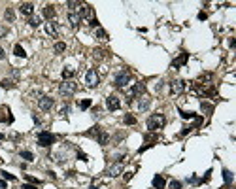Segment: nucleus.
Masks as SVG:
<instances>
[{
    "mask_svg": "<svg viewBox=\"0 0 236 189\" xmlns=\"http://www.w3.org/2000/svg\"><path fill=\"white\" fill-rule=\"evenodd\" d=\"M127 83H130V72L129 70H121V72L113 78V85L115 87H125Z\"/></svg>",
    "mask_w": 236,
    "mask_h": 189,
    "instance_id": "nucleus-5",
    "label": "nucleus"
},
{
    "mask_svg": "<svg viewBox=\"0 0 236 189\" xmlns=\"http://www.w3.org/2000/svg\"><path fill=\"white\" fill-rule=\"evenodd\" d=\"M106 106H108V110H111V112H115V110H119V106H121V102H119V99L115 97V94H110V97L106 99Z\"/></svg>",
    "mask_w": 236,
    "mask_h": 189,
    "instance_id": "nucleus-9",
    "label": "nucleus"
},
{
    "mask_svg": "<svg viewBox=\"0 0 236 189\" xmlns=\"http://www.w3.org/2000/svg\"><path fill=\"white\" fill-rule=\"evenodd\" d=\"M144 138H146V140H148V142H157V140H159V138H157V136H155V134H146V136H144Z\"/></svg>",
    "mask_w": 236,
    "mask_h": 189,
    "instance_id": "nucleus-40",
    "label": "nucleus"
},
{
    "mask_svg": "<svg viewBox=\"0 0 236 189\" xmlns=\"http://www.w3.org/2000/svg\"><path fill=\"white\" fill-rule=\"evenodd\" d=\"M200 106H202V112H204V113H211V112H214V106L208 104V102H202Z\"/></svg>",
    "mask_w": 236,
    "mask_h": 189,
    "instance_id": "nucleus-28",
    "label": "nucleus"
},
{
    "mask_svg": "<svg viewBox=\"0 0 236 189\" xmlns=\"http://www.w3.org/2000/svg\"><path fill=\"white\" fill-rule=\"evenodd\" d=\"M45 30L49 32L51 36H57V34H59V29H57V23L49 21V23H47V25H45Z\"/></svg>",
    "mask_w": 236,
    "mask_h": 189,
    "instance_id": "nucleus-19",
    "label": "nucleus"
},
{
    "mask_svg": "<svg viewBox=\"0 0 236 189\" xmlns=\"http://www.w3.org/2000/svg\"><path fill=\"white\" fill-rule=\"evenodd\" d=\"M210 178H211V170H208V172L204 174V178H202L198 183H206V182H210Z\"/></svg>",
    "mask_w": 236,
    "mask_h": 189,
    "instance_id": "nucleus-37",
    "label": "nucleus"
},
{
    "mask_svg": "<svg viewBox=\"0 0 236 189\" xmlns=\"http://www.w3.org/2000/svg\"><path fill=\"white\" fill-rule=\"evenodd\" d=\"M183 89H185V81H183V80H174V81L170 83V91H172L174 94L183 93Z\"/></svg>",
    "mask_w": 236,
    "mask_h": 189,
    "instance_id": "nucleus-11",
    "label": "nucleus"
},
{
    "mask_svg": "<svg viewBox=\"0 0 236 189\" xmlns=\"http://www.w3.org/2000/svg\"><path fill=\"white\" fill-rule=\"evenodd\" d=\"M76 91H78V85H76L72 80H64V81L59 85V93L62 94V97H66V99H68V97H72Z\"/></svg>",
    "mask_w": 236,
    "mask_h": 189,
    "instance_id": "nucleus-2",
    "label": "nucleus"
},
{
    "mask_svg": "<svg viewBox=\"0 0 236 189\" xmlns=\"http://www.w3.org/2000/svg\"><path fill=\"white\" fill-rule=\"evenodd\" d=\"M0 174H2V178H4V180H10V182H13V180H15V176H13V174H10V172H6V170H2Z\"/></svg>",
    "mask_w": 236,
    "mask_h": 189,
    "instance_id": "nucleus-34",
    "label": "nucleus"
},
{
    "mask_svg": "<svg viewBox=\"0 0 236 189\" xmlns=\"http://www.w3.org/2000/svg\"><path fill=\"white\" fill-rule=\"evenodd\" d=\"M19 10H21L23 15H29V17H30V15L34 13V4H30V2H23Z\"/></svg>",
    "mask_w": 236,
    "mask_h": 189,
    "instance_id": "nucleus-16",
    "label": "nucleus"
},
{
    "mask_svg": "<svg viewBox=\"0 0 236 189\" xmlns=\"http://www.w3.org/2000/svg\"><path fill=\"white\" fill-rule=\"evenodd\" d=\"M170 187H172V189H181V182L172 180V182H170Z\"/></svg>",
    "mask_w": 236,
    "mask_h": 189,
    "instance_id": "nucleus-39",
    "label": "nucleus"
},
{
    "mask_svg": "<svg viewBox=\"0 0 236 189\" xmlns=\"http://www.w3.org/2000/svg\"><path fill=\"white\" fill-rule=\"evenodd\" d=\"M0 140H4V134H2V132H0Z\"/></svg>",
    "mask_w": 236,
    "mask_h": 189,
    "instance_id": "nucleus-48",
    "label": "nucleus"
},
{
    "mask_svg": "<svg viewBox=\"0 0 236 189\" xmlns=\"http://www.w3.org/2000/svg\"><path fill=\"white\" fill-rule=\"evenodd\" d=\"M23 189H36V185L34 183H25V185H23Z\"/></svg>",
    "mask_w": 236,
    "mask_h": 189,
    "instance_id": "nucleus-41",
    "label": "nucleus"
},
{
    "mask_svg": "<svg viewBox=\"0 0 236 189\" xmlns=\"http://www.w3.org/2000/svg\"><path fill=\"white\" fill-rule=\"evenodd\" d=\"M123 161H117L115 164H111L110 167V170H108V176H111V178H115V176H119L121 172H123Z\"/></svg>",
    "mask_w": 236,
    "mask_h": 189,
    "instance_id": "nucleus-10",
    "label": "nucleus"
},
{
    "mask_svg": "<svg viewBox=\"0 0 236 189\" xmlns=\"http://www.w3.org/2000/svg\"><path fill=\"white\" fill-rule=\"evenodd\" d=\"M79 17H81V19H87V21L94 19V10H93V6H91V4H81V8H79Z\"/></svg>",
    "mask_w": 236,
    "mask_h": 189,
    "instance_id": "nucleus-7",
    "label": "nucleus"
},
{
    "mask_svg": "<svg viewBox=\"0 0 236 189\" xmlns=\"http://www.w3.org/2000/svg\"><path fill=\"white\" fill-rule=\"evenodd\" d=\"M29 25H30V27H38V25H40V17H30V19H29Z\"/></svg>",
    "mask_w": 236,
    "mask_h": 189,
    "instance_id": "nucleus-35",
    "label": "nucleus"
},
{
    "mask_svg": "<svg viewBox=\"0 0 236 189\" xmlns=\"http://www.w3.org/2000/svg\"><path fill=\"white\" fill-rule=\"evenodd\" d=\"M100 132V127H93L91 131H87L85 132V136H94V138H97V134Z\"/></svg>",
    "mask_w": 236,
    "mask_h": 189,
    "instance_id": "nucleus-31",
    "label": "nucleus"
},
{
    "mask_svg": "<svg viewBox=\"0 0 236 189\" xmlns=\"http://www.w3.org/2000/svg\"><path fill=\"white\" fill-rule=\"evenodd\" d=\"M91 189H98V187H91Z\"/></svg>",
    "mask_w": 236,
    "mask_h": 189,
    "instance_id": "nucleus-49",
    "label": "nucleus"
},
{
    "mask_svg": "<svg viewBox=\"0 0 236 189\" xmlns=\"http://www.w3.org/2000/svg\"><path fill=\"white\" fill-rule=\"evenodd\" d=\"M4 57H6V53H4V49H2V47H0V61H2Z\"/></svg>",
    "mask_w": 236,
    "mask_h": 189,
    "instance_id": "nucleus-46",
    "label": "nucleus"
},
{
    "mask_svg": "<svg viewBox=\"0 0 236 189\" xmlns=\"http://www.w3.org/2000/svg\"><path fill=\"white\" fill-rule=\"evenodd\" d=\"M53 104H55V100H53L51 97H42V99L38 100V106H40V110H43V112H49V110L53 108Z\"/></svg>",
    "mask_w": 236,
    "mask_h": 189,
    "instance_id": "nucleus-8",
    "label": "nucleus"
},
{
    "mask_svg": "<svg viewBox=\"0 0 236 189\" xmlns=\"http://www.w3.org/2000/svg\"><path fill=\"white\" fill-rule=\"evenodd\" d=\"M0 189H6V182H0Z\"/></svg>",
    "mask_w": 236,
    "mask_h": 189,
    "instance_id": "nucleus-47",
    "label": "nucleus"
},
{
    "mask_svg": "<svg viewBox=\"0 0 236 189\" xmlns=\"http://www.w3.org/2000/svg\"><path fill=\"white\" fill-rule=\"evenodd\" d=\"M98 81H100V78H98V72L94 68H91V70H87V74H85V83H87V87H97L98 85Z\"/></svg>",
    "mask_w": 236,
    "mask_h": 189,
    "instance_id": "nucleus-6",
    "label": "nucleus"
},
{
    "mask_svg": "<svg viewBox=\"0 0 236 189\" xmlns=\"http://www.w3.org/2000/svg\"><path fill=\"white\" fill-rule=\"evenodd\" d=\"M66 6L70 8V12H74L78 8H81V2H78V0H70V2H66Z\"/></svg>",
    "mask_w": 236,
    "mask_h": 189,
    "instance_id": "nucleus-23",
    "label": "nucleus"
},
{
    "mask_svg": "<svg viewBox=\"0 0 236 189\" xmlns=\"http://www.w3.org/2000/svg\"><path fill=\"white\" fill-rule=\"evenodd\" d=\"M55 142H57V136H55V134L47 132V131L38 132V146H42V148H49L51 144H55Z\"/></svg>",
    "mask_w": 236,
    "mask_h": 189,
    "instance_id": "nucleus-3",
    "label": "nucleus"
},
{
    "mask_svg": "<svg viewBox=\"0 0 236 189\" xmlns=\"http://www.w3.org/2000/svg\"><path fill=\"white\" fill-rule=\"evenodd\" d=\"M164 123H166V119H164L162 113H153V115L148 117V121H146V125H148V129H149L151 132H155L157 129H162Z\"/></svg>",
    "mask_w": 236,
    "mask_h": 189,
    "instance_id": "nucleus-1",
    "label": "nucleus"
},
{
    "mask_svg": "<svg viewBox=\"0 0 236 189\" xmlns=\"http://www.w3.org/2000/svg\"><path fill=\"white\" fill-rule=\"evenodd\" d=\"M94 36H97L98 40H108V34H106V30H102V29H97Z\"/></svg>",
    "mask_w": 236,
    "mask_h": 189,
    "instance_id": "nucleus-27",
    "label": "nucleus"
},
{
    "mask_svg": "<svg viewBox=\"0 0 236 189\" xmlns=\"http://www.w3.org/2000/svg\"><path fill=\"white\" fill-rule=\"evenodd\" d=\"M68 21H70V27H72V29H78V27H79L81 17H79L76 12H68Z\"/></svg>",
    "mask_w": 236,
    "mask_h": 189,
    "instance_id": "nucleus-12",
    "label": "nucleus"
},
{
    "mask_svg": "<svg viewBox=\"0 0 236 189\" xmlns=\"http://www.w3.org/2000/svg\"><path fill=\"white\" fill-rule=\"evenodd\" d=\"M97 142H98L100 146H108V144H110V134H108L106 131L100 129V132L97 134Z\"/></svg>",
    "mask_w": 236,
    "mask_h": 189,
    "instance_id": "nucleus-15",
    "label": "nucleus"
},
{
    "mask_svg": "<svg viewBox=\"0 0 236 189\" xmlns=\"http://www.w3.org/2000/svg\"><path fill=\"white\" fill-rule=\"evenodd\" d=\"M206 17H208V15H206V12H200V13H198V19H200V21H204Z\"/></svg>",
    "mask_w": 236,
    "mask_h": 189,
    "instance_id": "nucleus-43",
    "label": "nucleus"
},
{
    "mask_svg": "<svg viewBox=\"0 0 236 189\" xmlns=\"http://www.w3.org/2000/svg\"><path fill=\"white\" fill-rule=\"evenodd\" d=\"M142 94H146V83L144 81H140V83H136L130 91H129V94H127V102L130 104L136 97H142Z\"/></svg>",
    "mask_w": 236,
    "mask_h": 189,
    "instance_id": "nucleus-4",
    "label": "nucleus"
},
{
    "mask_svg": "<svg viewBox=\"0 0 236 189\" xmlns=\"http://www.w3.org/2000/svg\"><path fill=\"white\" fill-rule=\"evenodd\" d=\"M13 53H15L17 57H27V53H25V49H23V45H19V44H17V45L13 47Z\"/></svg>",
    "mask_w": 236,
    "mask_h": 189,
    "instance_id": "nucleus-24",
    "label": "nucleus"
},
{
    "mask_svg": "<svg viewBox=\"0 0 236 189\" xmlns=\"http://www.w3.org/2000/svg\"><path fill=\"white\" fill-rule=\"evenodd\" d=\"M164 185H166L164 178H162L161 174H157V176L153 178V187H155V189H164Z\"/></svg>",
    "mask_w": 236,
    "mask_h": 189,
    "instance_id": "nucleus-18",
    "label": "nucleus"
},
{
    "mask_svg": "<svg viewBox=\"0 0 236 189\" xmlns=\"http://www.w3.org/2000/svg\"><path fill=\"white\" fill-rule=\"evenodd\" d=\"M223 180H225V183H227V185H230V183H232V180H234V176H232V172L225 168V170H223Z\"/></svg>",
    "mask_w": 236,
    "mask_h": 189,
    "instance_id": "nucleus-20",
    "label": "nucleus"
},
{
    "mask_svg": "<svg viewBox=\"0 0 236 189\" xmlns=\"http://www.w3.org/2000/svg\"><path fill=\"white\" fill-rule=\"evenodd\" d=\"M43 17H45L47 21H53V17H55V6H53V4H47V6L43 8Z\"/></svg>",
    "mask_w": 236,
    "mask_h": 189,
    "instance_id": "nucleus-17",
    "label": "nucleus"
},
{
    "mask_svg": "<svg viewBox=\"0 0 236 189\" xmlns=\"http://www.w3.org/2000/svg\"><path fill=\"white\" fill-rule=\"evenodd\" d=\"M187 61H189V53H181L178 59H174V61H172V68H179V66L187 64Z\"/></svg>",
    "mask_w": 236,
    "mask_h": 189,
    "instance_id": "nucleus-14",
    "label": "nucleus"
},
{
    "mask_svg": "<svg viewBox=\"0 0 236 189\" xmlns=\"http://www.w3.org/2000/svg\"><path fill=\"white\" fill-rule=\"evenodd\" d=\"M123 121H125L127 125H134V123H136V117H134V115H130V113H127Z\"/></svg>",
    "mask_w": 236,
    "mask_h": 189,
    "instance_id": "nucleus-30",
    "label": "nucleus"
},
{
    "mask_svg": "<svg viewBox=\"0 0 236 189\" xmlns=\"http://www.w3.org/2000/svg\"><path fill=\"white\" fill-rule=\"evenodd\" d=\"M79 108H81V110H87V108H91V100H89V99H85V100H79Z\"/></svg>",
    "mask_w": 236,
    "mask_h": 189,
    "instance_id": "nucleus-32",
    "label": "nucleus"
},
{
    "mask_svg": "<svg viewBox=\"0 0 236 189\" xmlns=\"http://www.w3.org/2000/svg\"><path fill=\"white\" fill-rule=\"evenodd\" d=\"M25 180H29V182L34 183V185H40V180H36V178H32V176H29V174H25Z\"/></svg>",
    "mask_w": 236,
    "mask_h": 189,
    "instance_id": "nucleus-38",
    "label": "nucleus"
},
{
    "mask_svg": "<svg viewBox=\"0 0 236 189\" xmlns=\"http://www.w3.org/2000/svg\"><path fill=\"white\" fill-rule=\"evenodd\" d=\"M123 178H125V182H129V180L132 178V174H130V172H125V176H123Z\"/></svg>",
    "mask_w": 236,
    "mask_h": 189,
    "instance_id": "nucleus-45",
    "label": "nucleus"
},
{
    "mask_svg": "<svg viewBox=\"0 0 236 189\" xmlns=\"http://www.w3.org/2000/svg\"><path fill=\"white\" fill-rule=\"evenodd\" d=\"M78 159H81V161H87V155H85V153H81V151H78Z\"/></svg>",
    "mask_w": 236,
    "mask_h": 189,
    "instance_id": "nucleus-42",
    "label": "nucleus"
},
{
    "mask_svg": "<svg viewBox=\"0 0 236 189\" xmlns=\"http://www.w3.org/2000/svg\"><path fill=\"white\" fill-rule=\"evenodd\" d=\"M4 17H6V21H8V23H13V21H15V13H13V10H11V8H6Z\"/></svg>",
    "mask_w": 236,
    "mask_h": 189,
    "instance_id": "nucleus-21",
    "label": "nucleus"
},
{
    "mask_svg": "<svg viewBox=\"0 0 236 189\" xmlns=\"http://www.w3.org/2000/svg\"><path fill=\"white\" fill-rule=\"evenodd\" d=\"M72 76H74V70L72 68H64L62 70V80H72Z\"/></svg>",
    "mask_w": 236,
    "mask_h": 189,
    "instance_id": "nucleus-25",
    "label": "nucleus"
},
{
    "mask_svg": "<svg viewBox=\"0 0 236 189\" xmlns=\"http://www.w3.org/2000/svg\"><path fill=\"white\" fill-rule=\"evenodd\" d=\"M0 87H4V89H13L15 83H13L11 80H2V81H0Z\"/></svg>",
    "mask_w": 236,
    "mask_h": 189,
    "instance_id": "nucleus-26",
    "label": "nucleus"
},
{
    "mask_svg": "<svg viewBox=\"0 0 236 189\" xmlns=\"http://www.w3.org/2000/svg\"><path fill=\"white\" fill-rule=\"evenodd\" d=\"M181 113V117H183V119H193V117H197L193 112H179Z\"/></svg>",
    "mask_w": 236,
    "mask_h": 189,
    "instance_id": "nucleus-33",
    "label": "nucleus"
},
{
    "mask_svg": "<svg viewBox=\"0 0 236 189\" xmlns=\"http://www.w3.org/2000/svg\"><path fill=\"white\" fill-rule=\"evenodd\" d=\"M64 49H66V44H64V42H57V44H55V51H57V53H62Z\"/></svg>",
    "mask_w": 236,
    "mask_h": 189,
    "instance_id": "nucleus-29",
    "label": "nucleus"
},
{
    "mask_svg": "<svg viewBox=\"0 0 236 189\" xmlns=\"http://www.w3.org/2000/svg\"><path fill=\"white\" fill-rule=\"evenodd\" d=\"M19 155H21L23 159H25V161H29V163H30V161H34V155H32V151H27V150H23Z\"/></svg>",
    "mask_w": 236,
    "mask_h": 189,
    "instance_id": "nucleus-22",
    "label": "nucleus"
},
{
    "mask_svg": "<svg viewBox=\"0 0 236 189\" xmlns=\"http://www.w3.org/2000/svg\"><path fill=\"white\" fill-rule=\"evenodd\" d=\"M68 112H70V108H68V106H64V108H62V110H61V115H66V113H68Z\"/></svg>",
    "mask_w": 236,
    "mask_h": 189,
    "instance_id": "nucleus-44",
    "label": "nucleus"
},
{
    "mask_svg": "<svg viewBox=\"0 0 236 189\" xmlns=\"http://www.w3.org/2000/svg\"><path fill=\"white\" fill-rule=\"evenodd\" d=\"M102 57H106L104 49H94V59H102Z\"/></svg>",
    "mask_w": 236,
    "mask_h": 189,
    "instance_id": "nucleus-36",
    "label": "nucleus"
},
{
    "mask_svg": "<svg viewBox=\"0 0 236 189\" xmlns=\"http://www.w3.org/2000/svg\"><path fill=\"white\" fill-rule=\"evenodd\" d=\"M149 104H151V99L148 97V94H142L140 100H138V110H140V112H144V110L149 108Z\"/></svg>",
    "mask_w": 236,
    "mask_h": 189,
    "instance_id": "nucleus-13",
    "label": "nucleus"
}]
</instances>
